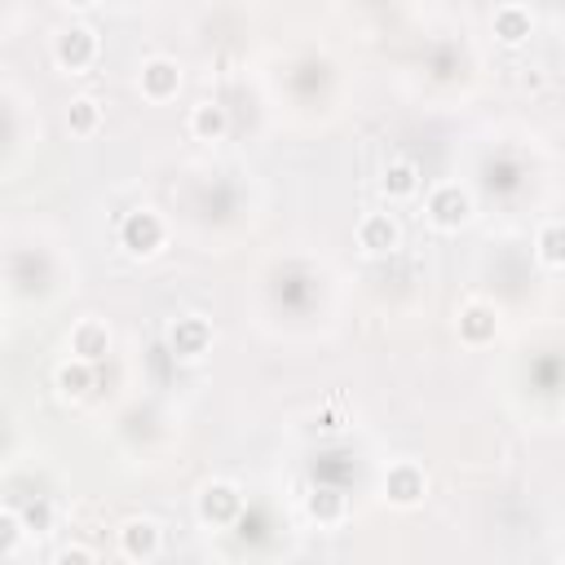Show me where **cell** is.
Returning a JSON list of instances; mask_svg holds the SVG:
<instances>
[{"mask_svg":"<svg viewBox=\"0 0 565 565\" xmlns=\"http://www.w3.org/2000/svg\"><path fill=\"white\" fill-rule=\"evenodd\" d=\"M67 5H76V10H89V5H98V0H67Z\"/></svg>","mask_w":565,"mask_h":565,"instance_id":"obj_22","label":"cell"},{"mask_svg":"<svg viewBox=\"0 0 565 565\" xmlns=\"http://www.w3.org/2000/svg\"><path fill=\"white\" fill-rule=\"evenodd\" d=\"M425 208H429V222L438 230H460L473 217V195L464 191L460 181H442V185H433V191H429Z\"/></svg>","mask_w":565,"mask_h":565,"instance_id":"obj_2","label":"cell"},{"mask_svg":"<svg viewBox=\"0 0 565 565\" xmlns=\"http://www.w3.org/2000/svg\"><path fill=\"white\" fill-rule=\"evenodd\" d=\"M58 561H93V552L89 547H63Z\"/></svg>","mask_w":565,"mask_h":565,"instance_id":"obj_21","label":"cell"},{"mask_svg":"<svg viewBox=\"0 0 565 565\" xmlns=\"http://www.w3.org/2000/svg\"><path fill=\"white\" fill-rule=\"evenodd\" d=\"M163 239H168V226L155 208H137L120 222V248L128 257H155L163 248Z\"/></svg>","mask_w":565,"mask_h":565,"instance_id":"obj_1","label":"cell"},{"mask_svg":"<svg viewBox=\"0 0 565 565\" xmlns=\"http://www.w3.org/2000/svg\"><path fill=\"white\" fill-rule=\"evenodd\" d=\"M226 128H230L226 106H217V102H200V106L191 111V133H195L200 142H222V137H226Z\"/></svg>","mask_w":565,"mask_h":565,"instance_id":"obj_14","label":"cell"},{"mask_svg":"<svg viewBox=\"0 0 565 565\" xmlns=\"http://www.w3.org/2000/svg\"><path fill=\"white\" fill-rule=\"evenodd\" d=\"M358 248L371 252V257H385V252H398L403 248V226L394 213H366L358 222Z\"/></svg>","mask_w":565,"mask_h":565,"instance_id":"obj_4","label":"cell"},{"mask_svg":"<svg viewBox=\"0 0 565 565\" xmlns=\"http://www.w3.org/2000/svg\"><path fill=\"white\" fill-rule=\"evenodd\" d=\"M495 331H499V318H495L490 305H482V301L464 305V314H460V336H464V344H490Z\"/></svg>","mask_w":565,"mask_h":565,"instance_id":"obj_13","label":"cell"},{"mask_svg":"<svg viewBox=\"0 0 565 565\" xmlns=\"http://www.w3.org/2000/svg\"><path fill=\"white\" fill-rule=\"evenodd\" d=\"M309 517H318V521H327V526L340 521V517H344V495H340V490H327V486L314 490V495H309Z\"/></svg>","mask_w":565,"mask_h":565,"instance_id":"obj_18","label":"cell"},{"mask_svg":"<svg viewBox=\"0 0 565 565\" xmlns=\"http://www.w3.org/2000/svg\"><path fill=\"white\" fill-rule=\"evenodd\" d=\"M23 517L19 512H0V556H14L19 543H23Z\"/></svg>","mask_w":565,"mask_h":565,"instance_id":"obj_19","label":"cell"},{"mask_svg":"<svg viewBox=\"0 0 565 565\" xmlns=\"http://www.w3.org/2000/svg\"><path fill=\"white\" fill-rule=\"evenodd\" d=\"M208 344H213V323L200 318V314H185V318H177L168 327V349L177 358H204Z\"/></svg>","mask_w":565,"mask_h":565,"instance_id":"obj_6","label":"cell"},{"mask_svg":"<svg viewBox=\"0 0 565 565\" xmlns=\"http://www.w3.org/2000/svg\"><path fill=\"white\" fill-rule=\"evenodd\" d=\"M490 27H495V41L508 45V49H521V45L534 36V19H530L526 5H499Z\"/></svg>","mask_w":565,"mask_h":565,"instance_id":"obj_10","label":"cell"},{"mask_svg":"<svg viewBox=\"0 0 565 565\" xmlns=\"http://www.w3.org/2000/svg\"><path fill=\"white\" fill-rule=\"evenodd\" d=\"M67 128H71L76 137H93V133L102 128V102L89 98V93L71 98V106H67Z\"/></svg>","mask_w":565,"mask_h":565,"instance_id":"obj_15","label":"cell"},{"mask_svg":"<svg viewBox=\"0 0 565 565\" xmlns=\"http://www.w3.org/2000/svg\"><path fill=\"white\" fill-rule=\"evenodd\" d=\"M58 389H63V398H84L93 389V362H84V358L63 362L58 366Z\"/></svg>","mask_w":565,"mask_h":565,"instance_id":"obj_16","label":"cell"},{"mask_svg":"<svg viewBox=\"0 0 565 565\" xmlns=\"http://www.w3.org/2000/svg\"><path fill=\"white\" fill-rule=\"evenodd\" d=\"M420 185H425V177H420V168H416L411 159H394V163L385 168V177H381V191H385L389 204L416 200V195H420Z\"/></svg>","mask_w":565,"mask_h":565,"instance_id":"obj_12","label":"cell"},{"mask_svg":"<svg viewBox=\"0 0 565 565\" xmlns=\"http://www.w3.org/2000/svg\"><path fill=\"white\" fill-rule=\"evenodd\" d=\"M54 63H58L63 71H71V76L89 71V67L98 63V32H89V27H67V32L54 41Z\"/></svg>","mask_w":565,"mask_h":565,"instance_id":"obj_3","label":"cell"},{"mask_svg":"<svg viewBox=\"0 0 565 565\" xmlns=\"http://www.w3.org/2000/svg\"><path fill=\"white\" fill-rule=\"evenodd\" d=\"M425 490H429V477H425V468L411 464V460H398V464L385 473V495H389V504H398V508H416V504L425 499Z\"/></svg>","mask_w":565,"mask_h":565,"instance_id":"obj_7","label":"cell"},{"mask_svg":"<svg viewBox=\"0 0 565 565\" xmlns=\"http://www.w3.org/2000/svg\"><path fill=\"white\" fill-rule=\"evenodd\" d=\"M120 552H124L128 561H155V556L163 552V530H159V521H150V517L124 521V526H120Z\"/></svg>","mask_w":565,"mask_h":565,"instance_id":"obj_5","label":"cell"},{"mask_svg":"<svg viewBox=\"0 0 565 565\" xmlns=\"http://www.w3.org/2000/svg\"><path fill=\"white\" fill-rule=\"evenodd\" d=\"M539 261L547 270H561L565 265V226L561 222H543L539 226Z\"/></svg>","mask_w":565,"mask_h":565,"instance_id":"obj_17","label":"cell"},{"mask_svg":"<svg viewBox=\"0 0 565 565\" xmlns=\"http://www.w3.org/2000/svg\"><path fill=\"white\" fill-rule=\"evenodd\" d=\"M49 521H54V508L45 499H36V504L23 508V530H49Z\"/></svg>","mask_w":565,"mask_h":565,"instance_id":"obj_20","label":"cell"},{"mask_svg":"<svg viewBox=\"0 0 565 565\" xmlns=\"http://www.w3.org/2000/svg\"><path fill=\"white\" fill-rule=\"evenodd\" d=\"M137 84H142V98H150V102H172V98L181 93V67H177L172 58H150V63H142Z\"/></svg>","mask_w":565,"mask_h":565,"instance_id":"obj_9","label":"cell"},{"mask_svg":"<svg viewBox=\"0 0 565 565\" xmlns=\"http://www.w3.org/2000/svg\"><path fill=\"white\" fill-rule=\"evenodd\" d=\"M239 512H244V495H239L235 482H213V486H204V495H200V517H204L208 526H230V521H239Z\"/></svg>","mask_w":565,"mask_h":565,"instance_id":"obj_8","label":"cell"},{"mask_svg":"<svg viewBox=\"0 0 565 565\" xmlns=\"http://www.w3.org/2000/svg\"><path fill=\"white\" fill-rule=\"evenodd\" d=\"M71 353L84 358V362H98L111 353V327L102 318H80L71 327Z\"/></svg>","mask_w":565,"mask_h":565,"instance_id":"obj_11","label":"cell"}]
</instances>
